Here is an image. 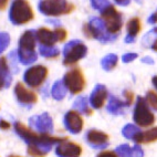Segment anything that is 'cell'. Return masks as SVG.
<instances>
[{
	"label": "cell",
	"mask_w": 157,
	"mask_h": 157,
	"mask_svg": "<svg viewBox=\"0 0 157 157\" xmlns=\"http://www.w3.org/2000/svg\"><path fill=\"white\" fill-rule=\"evenodd\" d=\"M14 132L25 140L28 145V154L34 157H43L51 151L54 144H59L65 138L53 137L49 134L36 133L25 124L20 122H14Z\"/></svg>",
	"instance_id": "obj_1"
},
{
	"label": "cell",
	"mask_w": 157,
	"mask_h": 157,
	"mask_svg": "<svg viewBox=\"0 0 157 157\" xmlns=\"http://www.w3.org/2000/svg\"><path fill=\"white\" fill-rule=\"evenodd\" d=\"M36 36L34 30L25 31L19 40H18L17 56L19 62L25 65H30L38 59V54L36 52Z\"/></svg>",
	"instance_id": "obj_2"
},
{
	"label": "cell",
	"mask_w": 157,
	"mask_h": 157,
	"mask_svg": "<svg viewBox=\"0 0 157 157\" xmlns=\"http://www.w3.org/2000/svg\"><path fill=\"white\" fill-rule=\"evenodd\" d=\"M83 31L87 38L95 39L102 43L113 42L117 38V34L109 33L105 28L103 19L98 17H91L89 22L83 27Z\"/></svg>",
	"instance_id": "obj_3"
},
{
	"label": "cell",
	"mask_w": 157,
	"mask_h": 157,
	"mask_svg": "<svg viewBox=\"0 0 157 157\" xmlns=\"http://www.w3.org/2000/svg\"><path fill=\"white\" fill-rule=\"evenodd\" d=\"M33 10L27 0H13L9 9V20L14 25H23L32 21Z\"/></svg>",
	"instance_id": "obj_4"
},
{
	"label": "cell",
	"mask_w": 157,
	"mask_h": 157,
	"mask_svg": "<svg viewBox=\"0 0 157 157\" xmlns=\"http://www.w3.org/2000/svg\"><path fill=\"white\" fill-rule=\"evenodd\" d=\"M38 9L44 16L58 17L71 13L74 10V6L67 0H40Z\"/></svg>",
	"instance_id": "obj_5"
},
{
	"label": "cell",
	"mask_w": 157,
	"mask_h": 157,
	"mask_svg": "<svg viewBox=\"0 0 157 157\" xmlns=\"http://www.w3.org/2000/svg\"><path fill=\"white\" fill-rule=\"evenodd\" d=\"M87 48L80 40L69 41L63 48V64L74 65L86 56Z\"/></svg>",
	"instance_id": "obj_6"
},
{
	"label": "cell",
	"mask_w": 157,
	"mask_h": 157,
	"mask_svg": "<svg viewBox=\"0 0 157 157\" xmlns=\"http://www.w3.org/2000/svg\"><path fill=\"white\" fill-rule=\"evenodd\" d=\"M134 122L140 127H148L153 125L155 122V116L149 109L148 104L146 100L142 96L137 98V101L135 104L134 114H133Z\"/></svg>",
	"instance_id": "obj_7"
},
{
	"label": "cell",
	"mask_w": 157,
	"mask_h": 157,
	"mask_svg": "<svg viewBox=\"0 0 157 157\" xmlns=\"http://www.w3.org/2000/svg\"><path fill=\"white\" fill-rule=\"evenodd\" d=\"M36 41L40 44L54 45L56 42H62L67 39V32L63 28H56V30H50L47 28H40L36 31Z\"/></svg>",
	"instance_id": "obj_8"
},
{
	"label": "cell",
	"mask_w": 157,
	"mask_h": 157,
	"mask_svg": "<svg viewBox=\"0 0 157 157\" xmlns=\"http://www.w3.org/2000/svg\"><path fill=\"white\" fill-rule=\"evenodd\" d=\"M101 16L106 30L109 33L117 34L123 27V18H122V14L115 9V7L109 5L104 10H102Z\"/></svg>",
	"instance_id": "obj_9"
},
{
	"label": "cell",
	"mask_w": 157,
	"mask_h": 157,
	"mask_svg": "<svg viewBox=\"0 0 157 157\" xmlns=\"http://www.w3.org/2000/svg\"><path fill=\"white\" fill-rule=\"evenodd\" d=\"M63 83L71 94H78L82 92L85 87V78L81 69L74 67L72 70L67 71L63 78Z\"/></svg>",
	"instance_id": "obj_10"
},
{
	"label": "cell",
	"mask_w": 157,
	"mask_h": 157,
	"mask_svg": "<svg viewBox=\"0 0 157 157\" xmlns=\"http://www.w3.org/2000/svg\"><path fill=\"white\" fill-rule=\"evenodd\" d=\"M48 76V69L44 65L38 64L29 67L23 74V81L30 87H39Z\"/></svg>",
	"instance_id": "obj_11"
},
{
	"label": "cell",
	"mask_w": 157,
	"mask_h": 157,
	"mask_svg": "<svg viewBox=\"0 0 157 157\" xmlns=\"http://www.w3.org/2000/svg\"><path fill=\"white\" fill-rule=\"evenodd\" d=\"M30 127L41 133V134H50L53 131V121L49 113H42L40 115H34L29 118Z\"/></svg>",
	"instance_id": "obj_12"
},
{
	"label": "cell",
	"mask_w": 157,
	"mask_h": 157,
	"mask_svg": "<svg viewBox=\"0 0 157 157\" xmlns=\"http://www.w3.org/2000/svg\"><path fill=\"white\" fill-rule=\"evenodd\" d=\"M14 94L17 98L19 104H21L22 106L31 107L33 104L36 103L38 101V96L33 91L29 90L22 83H17L14 86Z\"/></svg>",
	"instance_id": "obj_13"
},
{
	"label": "cell",
	"mask_w": 157,
	"mask_h": 157,
	"mask_svg": "<svg viewBox=\"0 0 157 157\" xmlns=\"http://www.w3.org/2000/svg\"><path fill=\"white\" fill-rule=\"evenodd\" d=\"M56 154L59 157H80L82 154V148L76 143L70 142L65 138L58 144Z\"/></svg>",
	"instance_id": "obj_14"
},
{
	"label": "cell",
	"mask_w": 157,
	"mask_h": 157,
	"mask_svg": "<svg viewBox=\"0 0 157 157\" xmlns=\"http://www.w3.org/2000/svg\"><path fill=\"white\" fill-rule=\"evenodd\" d=\"M65 128L72 134H78L83 128V118L76 111H69L63 118Z\"/></svg>",
	"instance_id": "obj_15"
},
{
	"label": "cell",
	"mask_w": 157,
	"mask_h": 157,
	"mask_svg": "<svg viewBox=\"0 0 157 157\" xmlns=\"http://www.w3.org/2000/svg\"><path fill=\"white\" fill-rule=\"evenodd\" d=\"M85 138L89 145L95 149H102L109 146V135L98 129H90Z\"/></svg>",
	"instance_id": "obj_16"
},
{
	"label": "cell",
	"mask_w": 157,
	"mask_h": 157,
	"mask_svg": "<svg viewBox=\"0 0 157 157\" xmlns=\"http://www.w3.org/2000/svg\"><path fill=\"white\" fill-rule=\"evenodd\" d=\"M107 98V89L104 85L98 84L94 89H93L92 93L90 96V104L93 109H101L104 105L105 101Z\"/></svg>",
	"instance_id": "obj_17"
},
{
	"label": "cell",
	"mask_w": 157,
	"mask_h": 157,
	"mask_svg": "<svg viewBox=\"0 0 157 157\" xmlns=\"http://www.w3.org/2000/svg\"><path fill=\"white\" fill-rule=\"evenodd\" d=\"M132 104V102L122 101L116 96H111L109 98V104H107V111L113 115H123L126 112V109Z\"/></svg>",
	"instance_id": "obj_18"
},
{
	"label": "cell",
	"mask_w": 157,
	"mask_h": 157,
	"mask_svg": "<svg viewBox=\"0 0 157 157\" xmlns=\"http://www.w3.org/2000/svg\"><path fill=\"white\" fill-rule=\"evenodd\" d=\"M12 81L11 70L6 58H0V90L10 86Z\"/></svg>",
	"instance_id": "obj_19"
},
{
	"label": "cell",
	"mask_w": 157,
	"mask_h": 157,
	"mask_svg": "<svg viewBox=\"0 0 157 157\" xmlns=\"http://www.w3.org/2000/svg\"><path fill=\"white\" fill-rule=\"evenodd\" d=\"M115 153L118 157H144V151L140 145L129 147L127 144H123L115 149Z\"/></svg>",
	"instance_id": "obj_20"
},
{
	"label": "cell",
	"mask_w": 157,
	"mask_h": 157,
	"mask_svg": "<svg viewBox=\"0 0 157 157\" xmlns=\"http://www.w3.org/2000/svg\"><path fill=\"white\" fill-rule=\"evenodd\" d=\"M140 20L138 18L134 17L127 22V34L125 36V42L126 43H133L135 42V39L137 34L140 31Z\"/></svg>",
	"instance_id": "obj_21"
},
{
	"label": "cell",
	"mask_w": 157,
	"mask_h": 157,
	"mask_svg": "<svg viewBox=\"0 0 157 157\" xmlns=\"http://www.w3.org/2000/svg\"><path fill=\"white\" fill-rule=\"evenodd\" d=\"M136 144H148L153 143V142H156L157 140V126L153 127V128L148 129V131H145V132H140L135 135L134 138H133Z\"/></svg>",
	"instance_id": "obj_22"
},
{
	"label": "cell",
	"mask_w": 157,
	"mask_h": 157,
	"mask_svg": "<svg viewBox=\"0 0 157 157\" xmlns=\"http://www.w3.org/2000/svg\"><path fill=\"white\" fill-rule=\"evenodd\" d=\"M67 86L63 83V81H56L54 84L52 85V89H51V95L54 100L56 101H62L63 98L67 95Z\"/></svg>",
	"instance_id": "obj_23"
},
{
	"label": "cell",
	"mask_w": 157,
	"mask_h": 157,
	"mask_svg": "<svg viewBox=\"0 0 157 157\" xmlns=\"http://www.w3.org/2000/svg\"><path fill=\"white\" fill-rule=\"evenodd\" d=\"M73 109H75L76 112L82 113L84 115L92 114V109L89 107V101L85 96H78L73 103Z\"/></svg>",
	"instance_id": "obj_24"
},
{
	"label": "cell",
	"mask_w": 157,
	"mask_h": 157,
	"mask_svg": "<svg viewBox=\"0 0 157 157\" xmlns=\"http://www.w3.org/2000/svg\"><path fill=\"white\" fill-rule=\"evenodd\" d=\"M117 62H118L117 56L114 53H109L102 59L101 65H102V67H103V70L109 72V71H112L113 69H115V67L117 65Z\"/></svg>",
	"instance_id": "obj_25"
},
{
	"label": "cell",
	"mask_w": 157,
	"mask_h": 157,
	"mask_svg": "<svg viewBox=\"0 0 157 157\" xmlns=\"http://www.w3.org/2000/svg\"><path fill=\"white\" fill-rule=\"evenodd\" d=\"M39 52L43 58H47V59H53V58H56L60 54V50L54 45L40 44Z\"/></svg>",
	"instance_id": "obj_26"
},
{
	"label": "cell",
	"mask_w": 157,
	"mask_h": 157,
	"mask_svg": "<svg viewBox=\"0 0 157 157\" xmlns=\"http://www.w3.org/2000/svg\"><path fill=\"white\" fill-rule=\"evenodd\" d=\"M140 132V127H137L134 124H126L122 129V134L124 135V137L128 138V140H133L135 135Z\"/></svg>",
	"instance_id": "obj_27"
},
{
	"label": "cell",
	"mask_w": 157,
	"mask_h": 157,
	"mask_svg": "<svg viewBox=\"0 0 157 157\" xmlns=\"http://www.w3.org/2000/svg\"><path fill=\"white\" fill-rule=\"evenodd\" d=\"M10 44V34L8 32H0V56L6 51Z\"/></svg>",
	"instance_id": "obj_28"
},
{
	"label": "cell",
	"mask_w": 157,
	"mask_h": 157,
	"mask_svg": "<svg viewBox=\"0 0 157 157\" xmlns=\"http://www.w3.org/2000/svg\"><path fill=\"white\" fill-rule=\"evenodd\" d=\"M91 5H92L93 9H95L98 11H102L106 7H109L111 3L109 0H91Z\"/></svg>",
	"instance_id": "obj_29"
},
{
	"label": "cell",
	"mask_w": 157,
	"mask_h": 157,
	"mask_svg": "<svg viewBox=\"0 0 157 157\" xmlns=\"http://www.w3.org/2000/svg\"><path fill=\"white\" fill-rule=\"evenodd\" d=\"M145 100L147 104H149L155 111H157V93H155L154 91H148Z\"/></svg>",
	"instance_id": "obj_30"
},
{
	"label": "cell",
	"mask_w": 157,
	"mask_h": 157,
	"mask_svg": "<svg viewBox=\"0 0 157 157\" xmlns=\"http://www.w3.org/2000/svg\"><path fill=\"white\" fill-rule=\"evenodd\" d=\"M137 53H125L122 56V61L124 63H129V62L134 61V60L137 59Z\"/></svg>",
	"instance_id": "obj_31"
},
{
	"label": "cell",
	"mask_w": 157,
	"mask_h": 157,
	"mask_svg": "<svg viewBox=\"0 0 157 157\" xmlns=\"http://www.w3.org/2000/svg\"><path fill=\"white\" fill-rule=\"evenodd\" d=\"M98 157H118V156L114 151H103L101 154H98Z\"/></svg>",
	"instance_id": "obj_32"
},
{
	"label": "cell",
	"mask_w": 157,
	"mask_h": 157,
	"mask_svg": "<svg viewBox=\"0 0 157 157\" xmlns=\"http://www.w3.org/2000/svg\"><path fill=\"white\" fill-rule=\"evenodd\" d=\"M115 2L120 5V6H123V7H126L128 6L129 3H131V0H114Z\"/></svg>",
	"instance_id": "obj_33"
},
{
	"label": "cell",
	"mask_w": 157,
	"mask_h": 157,
	"mask_svg": "<svg viewBox=\"0 0 157 157\" xmlns=\"http://www.w3.org/2000/svg\"><path fill=\"white\" fill-rule=\"evenodd\" d=\"M9 127H10V123H8V122L5 121V120H1V121H0V128L1 129H8Z\"/></svg>",
	"instance_id": "obj_34"
},
{
	"label": "cell",
	"mask_w": 157,
	"mask_h": 157,
	"mask_svg": "<svg viewBox=\"0 0 157 157\" xmlns=\"http://www.w3.org/2000/svg\"><path fill=\"white\" fill-rule=\"evenodd\" d=\"M153 31H154L155 33H156V36H157V31L155 30V29H153ZM154 39L155 40L153 41V43H151V48L153 49L154 51H156V52H157V36H155Z\"/></svg>",
	"instance_id": "obj_35"
},
{
	"label": "cell",
	"mask_w": 157,
	"mask_h": 157,
	"mask_svg": "<svg viewBox=\"0 0 157 157\" xmlns=\"http://www.w3.org/2000/svg\"><path fill=\"white\" fill-rule=\"evenodd\" d=\"M8 2L9 0H0V11H2V10H5L7 8Z\"/></svg>",
	"instance_id": "obj_36"
},
{
	"label": "cell",
	"mask_w": 157,
	"mask_h": 157,
	"mask_svg": "<svg viewBox=\"0 0 157 157\" xmlns=\"http://www.w3.org/2000/svg\"><path fill=\"white\" fill-rule=\"evenodd\" d=\"M148 22L151 23V25H153V23H156L157 22V11L155 12V13H153L151 17L148 18Z\"/></svg>",
	"instance_id": "obj_37"
},
{
	"label": "cell",
	"mask_w": 157,
	"mask_h": 157,
	"mask_svg": "<svg viewBox=\"0 0 157 157\" xmlns=\"http://www.w3.org/2000/svg\"><path fill=\"white\" fill-rule=\"evenodd\" d=\"M142 62H143V63H147V64H154V60L151 59V56H145V58H143Z\"/></svg>",
	"instance_id": "obj_38"
},
{
	"label": "cell",
	"mask_w": 157,
	"mask_h": 157,
	"mask_svg": "<svg viewBox=\"0 0 157 157\" xmlns=\"http://www.w3.org/2000/svg\"><path fill=\"white\" fill-rule=\"evenodd\" d=\"M151 82H153V85L155 86V89L157 90V75L153 76V78H151Z\"/></svg>",
	"instance_id": "obj_39"
},
{
	"label": "cell",
	"mask_w": 157,
	"mask_h": 157,
	"mask_svg": "<svg viewBox=\"0 0 157 157\" xmlns=\"http://www.w3.org/2000/svg\"><path fill=\"white\" fill-rule=\"evenodd\" d=\"M135 1H136L137 3H142V2H143V0H135Z\"/></svg>",
	"instance_id": "obj_40"
},
{
	"label": "cell",
	"mask_w": 157,
	"mask_h": 157,
	"mask_svg": "<svg viewBox=\"0 0 157 157\" xmlns=\"http://www.w3.org/2000/svg\"><path fill=\"white\" fill-rule=\"evenodd\" d=\"M9 157H19V156H13V155H12V156H9Z\"/></svg>",
	"instance_id": "obj_41"
}]
</instances>
